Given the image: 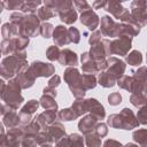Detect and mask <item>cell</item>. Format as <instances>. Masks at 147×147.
<instances>
[{
	"mask_svg": "<svg viewBox=\"0 0 147 147\" xmlns=\"http://www.w3.org/2000/svg\"><path fill=\"white\" fill-rule=\"evenodd\" d=\"M115 79L116 78L113 75H110L109 72H102L100 75V78H99V82H100L99 84L105 86V87H111L115 84Z\"/></svg>",
	"mask_w": 147,
	"mask_h": 147,
	"instance_id": "16",
	"label": "cell"
},
{
	"mask_svg": "<svg viewBox=\"0 0 147 147\" xmlns=\"http://www.w3.org/2000/svg\"><path fill=\"white\" fill-rule=\"evenodd\" d=\"M54 16V13L52 10V8L49 7H42L38 9V18L39 20H49L51 17Z\"/></svg>",
	"mask_w": 147,
	"mask_h": 147,
	"instance_id": "21",
	"label": "cell"
},
{
	"mask_svg": "<svg viewBox=\"0 0 147 147\" xmlns=\"http://www.w3.org/2000/svg\"><path fill=\"white\" fill-rule=\"evenodd\" d=\"M59 61L61 64H65V65H76L78 60H77V56L74 52H71L70 49H64L63 52L60 53V56H59Z\"/></svg>",
	"mask_w": 147,
	"mask_h": 147,
	"instance_id": "11",
	"label": "cell"
},
{
	"mask_svg": "<svg viewBox=\"0 0 147 147\" xmlns=\"http://www.w3.org/2000/svg\"><path fill=\"white\" fill-rule=\"evenodd\" d=\"M80 22L83 24H85L86 26H88L90 29H95L98 23H99V20H98V16L92 11V9L90 10H86L80 16Z\"/></svg>",
	"mask_w": 147,
	"mask_h": 147,
	"instance_id": "9",
	"label": "cell"
},
{
	"mask_svg": "<svg viewBox=\"0 0 147 147\" xmlns=\"http://www.w3.org/2000/svg\"><path fill=\"white\" fill-rule=\"evenodd\" d=\"M131 102H132V105H134L137 107H140L142 105H146L147 103V100L144 98L142 94H133L131 96Z\"/></svg>",
	"mask_w": 147,
	"mask_h": 147,
	"instance_id": "23",
	"label": "cell"
},
{
	"mask_svg": "<svg viewBox=\"0 0 147 147\" xmlns=\"http://www.w3.org/2000/svg\"><path fill=\"white\" fill-rule=\"evenodd\" d=\"M99 41H100V32H99V31H95V32L93 33V36H91V38H90V44L95 45V44H98Z\"/></svg>",
	"mask_w": 147,
	"mask_h": 147,
	"instance_id": "34",
	"label": "cell"
},
{
	"mask_svg": "<svg viewBox=\"0 0 147 147\" xmlns=\"http://www.w3.org/2000/svg\"><path fill=\"white\" fill-rule=\"evenodd\" d=\"M74 5L77 7V9H79V10H82L83 13L84 11H86V10H90L91 9V7L88 6V3L86 2V1H74Z\"/></svg>",
	"mask_w": 147,
	"mask_h": 147,
	"instance_id": "32",
	"label": "cell"
},
{
	"mask_svg": "<svg viewBox=\"0 0 147 147\" xmlns=\"http://www.w3.org/2000/svg\"><path fill=\"white\" fill-rule=\"evenodd\" d=\"M121 100H122V96L119 93H113L108 96V102L113 106H116L118 103H121Z\"/></svg>",
	"mask_w": 147,
	"mask_h": 147,
	"instance_id": "31",
	"label": "cell"
},
{
	"mask_svg": "<svg viewBox=\"0 0 147 147\" xmlns=\"http://www.w3.org/2000/svg\"><path fill=\"white\" fill-rule=\"evenodd\" d=\"M138 122L141 124H147V106L141 108L138 113Z\"/></svg>",
	"mask_w": 147,
	"mask_h": 147,
	"instance_id": "29",
	"label": "cell"
},
{
	"mask_svg": "<svg viewBox=\"0 0 147 147\" xmlns=\"http://www.w3.org/2000/svg\"><path fill=\"white\" fill-rule=\"evenodd\" d=\"M133 139L141 147H147V130H138L133 132Z\"/></svg>",
	"mask_w": 147,
	"mask_h": 147,
	"instance_id": "17",
	"label": "cell"
},
{
	"mask_svg": "<svg viewBox=\"0 0 147 147\" xmlns=\"http://www.w3.org/2000/svg\"><path fill=\"white\" fill-rule=\"evenodd\" d=\"M59 56H60V52H59V48L57 46H52L47 49V57L51 60V61H54V60H59Z\"/></svg>",
	"mask_w": 147,
	"mask_h": 147,
	"instance_id": "26",
	"label": "cell"
},
{
	"mask_svg": "<svg viewBox=\"0 0 147 147\" xmlns=\"http://www.w3.org/2000/svg\"><path fill=\"white\" fill-rule=\"evenodd\" d=\"M108 124L115 129H124V130H131L136 127L139 122L136 121L133 113L131 109L124 108L121 114H115L109 116L108 118Z\"/></svg>",
	"mask_w": 147,
	"mask_h": 147,
	"instance_id": "1",
	"label": "cell"
},
{
	"mask_svg": "<svg viewBox=\"0 0 147 147\" xmlns=\"http://www.w3.org/2000/svg\"><path fill=\"white\" fill-rule=\"evenodd\" d=\"M59 84H60V78H59V76H54L53 79L49 80L48 87H54V86H57Z\"/></svg>",
	"mask_w": 147,
	"mask_h": 147,
	"instance_id": "36",
	"label": "cell"
},
{
	"mask_svg": "<svg viewBox=\"0 0 147 147\" xmlns=\"http://www.w3.org/2000/svg\"><path fill=\"white\" fill-rule=\"evenodd\" d=\"M126 61L131 65H139L141 63V61H142V57H141L140 52L133 51L131 54H129V56L126 57Z\"/></svg>",
	"mask_w": 147,
	"mask_h": 147,
	"instance_id": "20",
	"label": "cell"
},
{
	"mask_svg": "<svg viewBox=\"0 0 147 147\" xmlns=\"http://www.w3.org/2000/svg\"><path fill=\"white\" fill-rule=\"evenodd\" d=\"M2 115H3V124H6L8 127H14L20 122L18 115H16V113L11 108H9V110Z\"/></svg>",
	"mask_w": 147,
	"mask_h": 147,
	"instance_id": "12",
	"label": "cell"
},
{
	"mask_svg": "<svg viewBox=\"0 0 147 147\" xmlns=\"http://www.w3.org/2000/svg\"><path fill=\"white\" fill-rule=\"evenodd\" d=\"M42 147H49V146H48V145H47V146H42Z\"/></svg>",
	"mask_w": 147,
	"mask_h": 147,
	"instance_id": "40",
	"label": "cell"
},
{
	"mask_svg": "<svg viewBox=\"0 0 147 147\" xmlns=\"http://www.w3.org/2000/svg\"><path fill=\"white\" fill-rule=\"evenodd\" d=\"M118 25L116 24L109 16H103L101 20V31L105 36H110V37H116L117 36V30Z\"/></svg>",
	"mask_w": 147,
	"mask_h": 147,
	"instance_id": "6",
	"label": "cell"
},
{
	"mask_svg": "<svg viewBox=\"0 0 147 147\" xmlns=\"http://www.w3.org/2000/svg\"><path fill=\"white\" fill-rule=\"evenodd\" d=\"M85 102H86V110H90L94 117H96L98 119H102L105 117V109L102 105H100L95 99H88Z\"/></svg>",
	"mask_w": 147,
	"mask_h": 147,
	"instance_id": "7",
	"label": "cell"
},
{
	"mask_svg": "<svg viewBox=\"0 0 147 147\" xmlns=\"http://www.w3.org/2000/svg\"><path fill=\"white\" fill-rule=\"evenodd\" d=\"M3 6H6L7 9H22L23 1H8V2H1Z\"/></svg>",
	"mask_w": 147,
	"mask_h": 147,
	"instance_id": "28",
	"label": "cell"
},
{
	"mask_svg": "<svg viewBox=\"0 0 147 147\" xmlns=\"http://www.w3.org/2000/svg\"><path fill=\"white\" fill-rule=\"evenodd\" d=\"M40 3H41L40 1H28V2H24L23 6H22V10L23 11H30V13H32V11L36 10L37 6L40 5Z\"/></svg>",
	"mask_w": 147,
	"mask_h": 147,
	"instance_id": "24",
	"label": "cell"
},
{
	"mask_svg": "<svg viewBox=\"0 0 147 147\" xmlns=\"http://www.w3.org/2000/svg\"><path fill=\"white\" fill-rule=\"evenodd\" d=\"M8 91H3L1 93L2 100L5 101V105H7L8 107H10L11 109H16L22 102H23V98L20 94L21 91V85L17 82V79L15 80H10L9 84L7 85Z\"/></svg>",
	"mask_w": 147,
	"mask_h": 147,
	"instance_id": "3",
	"label": "cell"
},
{
	"mask_svg": "<svg viewBox=\"0 0 147 147\" xmlns=\"http://www.w3.org/2000/svg\"><path fill=\"white\" fill-rule=\"evenodd\" d=\"M95 125H96V117H94L93 115H90V116L84 117L79 122V124H78L79 130L82 132L86 133V134H90L91 131H93V129H94Z\"/></svg>",
	"mask_w": 147,
	"mask_h": 147,
	"instance_id": "10",
	"label": "cell"
},
{
	"mask_svg": "<svg viewBox=\"0 0 147 147\" xmlns=\"http://www.w3.org/2000/svg\"><path fill=\"white\" fill-rule=\"evenodd\" d=\"M40 101H41V106H42L45 109H47V110H55V111H56L57 105H56V102L53 100V98H49L48 95H47V96L44 95V96L40 99Z\"/></svg>",
	"mask_w": 147,
	"mask_h": 147,
	"instance_id": "19",
	"label": "cell"
},
{
	"mask_svg": "<svg viewBox=\"0 0 147 147\" xmlns=\"http://www.w3.org/2000/svg\"><path fill=\"white\" fill-rule=\"evenodd\" d=\"M59 15H60V17H61V21H63V22L67 23V24L74 23V22L76 21V18H77V14H76V11H75V9H74L72 7H70V8L67 9V10H63V11L60 13Z\"/></svg>",
	"mask_w": 147,
	"mask_h": 147,
	"instance_id": "14",
	"label": "cell"
},
{
	"mask_svg": "<svg viewBox=\"0 0 147 147\" xmlns=\"http://www.w3.org/2000/svg\"><path fill=\"white\" fill-rule=\"evenodd\" d=\"M56 147H70V140L69 139H62Z\"/></svg>",
	"mask_w": 147,
	"mask_h": 147,
	"instance_id": "37",
	"label": "cell"
},
{
	"mask_svg": "<svg viewBox=\"0 0 147 147\" xmlns=\"http://www.w3.org/2000/svg\"><path fill=\"white\" fill-rule=\"evenodd\" d=\"M18 34V28L17 25L13 24V23H5L2 25V36L5 39H9L13 36Z\"/></svg>",
	"mask_w": 147,
	"mask_h": 147,
	"instance_id": "15",
	"label": "cell"
},
{
	"mask_svg": "<svg viewBox=\"0 0 147 147\" xmlns=\"http://www.w3.org/2000/svg\"><path fill=\"white\" fill-rule=\"evenodd\" d=\"M38 26H39V18L36 15L30 14L26 17H24V20L22 21L18 28L22 37H26V36L29 37L38 33Z\"/></svg>",
	"mask_w": 147,
	"mask_h": 147,
	"instance_id": "4",
	"label": "cell"
},
{
	"mask_svg": "<svg viewBox=\"0 0 147 147\" xmlns=\"http://www.w3.org/2000/svg\"><path fill=\"white\" fill-rule=\"evenodd\" d=\"M86 144H87L88 147H100L101 146L99 136L91 134V133L87 134V137H86Z\"/></svg>",
	"mask_w": 147,
	"mask_h": 147,
	"instance_id": "22",
	"label": "cell"
},
{
	"mask_svg": "<svg viewBox=\"0 0 147 147\" xmlns=\"http://www.w3.org/2000/svg\"><path fill=\"white\" fill-rule=\"evenodd\" d=\"M105 147H122L119 142L115 141V140H107L105 142Z\"/></svg>",
	"mask_w": 147,
	"mask_h": 147,
	"instance_id": "35",
	"label": "cell"
},
{
	"mask_svg": "<svg viewBox=\"0 0 147 147\" xmlns=\"http://www.w3.org/2000/svg\"><path fill=\"white\" fill-rule=\"evenodd\" d=\"M69 32V38H70V41H74V42H78L79 41V32L76 28H70L68 30Z\"/></svg>",
	"mask_w": 147,
	"mask_h": 147,
	"instance_id": "30",
	"label": "cell"
},
{
	"mask_svg": "<svg viewBox=\"0 0 147 147\" xmlns=\"http://www.w3.org/2000/svg\"><path fill=\"white\" fill-rule=\"evenodd\" d=\"M95 131H96V136H99V137H105V136L107 134V127H106V125L102 124V123L96 125Z\"/></svg>",
	"mask_w": 147,
	"mask_h": 147,
	"instance_id": "33",
	"label": "cell"
},
{
	"mask_svg": "<svg viewBox=\"0 0 147 147\" xmlns=\"http://www.w3.org/2000/svg\"><path fill=\"white\" fill-rule=\"evenodd\" d=\"M29 71L34 76V77H48L54 72V68L52 64L48 63H42V62H33Z\"/></svg>",
	"mask_w": 147,
	"mask_h": 147,
	"instance_id": "5",
	"label": "cell"
},
{
	"mask_svg": "<svg viewBox=\"0 0 147 147\" xmlns=\"http://www.w3.org/2000/svg\"><path fill=\"white\" fill-rule=\"evenodd\" d=\"M59 117L61 118V119H63V121H72V119H75L76 117H78V115L76 114V111L72 109V107L71 108H69V109H63V110H61L60 113H59Z\"/></svg>",
	"mask_w": 147,
	"mask_h": 147,
	"instance_id": "18",
	"label": "cell"
},
{
	"mask_svg": "<svg viewBox=\"0 0 147 147\" xmlns=\"http://www.w3.org/2000/svg\"><path fill=\"white\" fill-rule=\"evenodd\" d=\"M54 42L57 46H62V45H65V44L70 42L69 32L64 26L59 25L54 30Z\"/></svg>",
	"mask_w": 147,
	"mask_h": 147,
	"instance_id": "8",
	"label": "cell"
},
{
	"mask_svg": "<svg viewBox=\"0 0 147 147\" xmlns=\"http://www.w3.org/2000/svg\"><path fill=\"white\" fill-rule=\"evenodd\" d=\"M92 6L94 7V8H98V7H103V6H106V2L105 1H101V2H93L92 3Z\"/></svg>",
	"mask_w": 147,
	"mask_h": 147,
	"instance_id": "38",
	"label": "cell"
},
{
	"mask_svg": "<svg viewBox=\"0 0 147 147\" xmlns=\"http://www.w3.org/2000/svg\"><path fill=\"white\" fill-rule=\"evenodd\" d=\"M39 30H40V33L44 36V38H49L51 37V33L53 31V25L49 24V23H44L39 28Z\"/></svg>",
	"mask_w": 147,
	"mask_h": 147,
	"instance_id": "25",
	"label": "cell"
},
{
	"mask_svg": "<svg viewBox=\"0 0 147 147\" xmlns=\"http://www.w3.org/2000/svg\"><path fill=\"white\" fill-rule=\"evenodd\" d=\"M69 140H70L71 147H84L83 146V139L78 134H71L69 137Z\"/></svg>",
	"mask_w": 147,
	"mask_h": 147,
	"instance_id": "27",
	"label": "cell"
},
{
	"mask_svg": "<svg viewBox=\"0 0 147 147\" xmlns=\"http://www.w3.org/2000/svg\"><path fill=\"white\" fill-rule=\"evenodd\" d=\"M125 147H137V146H136V145H133V144H127Z\"/></svg>",
	"mask_w": 147,
	"mask_h": 147,
	"instance_id": "39",
	"label": "cell"
},
{
	"mask_svg": "<svg viewBox=\"0 0 147 147\" xmlns=\"http://www.w3.org/2000/svg\"><path fill=\"white\" fill-rule=\"evenodd\" d=\"M34 78L36 77L30 71H26V72H22V74L18 75L17 82L20 83V85H21L22 88H28V87H30V86L33 85Z\"/></svg>",
	"mask_w": 147,
	"mask_h": 147,
	"instance_id": "13",
	"label": "cell"
},
{
	"mask_svg": "<svg viewBox=\"0 0 147 147\" xmlns=\"http://www.w3.org/2000/svg\"><path fill=\"white\" fill-rule=\"evenodd\" d=\"M28 68L26 62L17 56H8L2 61L1 75L3 78H11L15 74H22Z\"/></svg>",
	"mask_w": 147,
	"mask_h": 147,
	"instance_id": "2",
	"label": "cell"
}]
</instances>
